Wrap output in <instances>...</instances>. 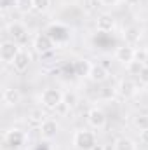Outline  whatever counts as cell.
Here are the masks:
<instances>
[{
    "instance_id": "ac0fdd59",
    "label": "cell",
    "mask_w": 148,
    "mask_h": 150,
    "mask_svg": "<svg viewBox=\"0 0 148 150\" xmlns=\"http://www.w3.org/2000/svg\"><path fill=\"white\" fill-rule=\"evenodd\" d=\"M147 67V63H141V61H138V59H132L131 63H127L125 65V70H127V74L129 75H134V77H140V74L143 72V68Z\"/></svg>"
},
{
    "instance_id": "4fadbf2b",
    "label": "cell",
    "mask_w": 148,
    "mask_h": 150,
    "mask_svg": "<svg viewBox=\"0 0 148 150\" xmlns=\"http://www.w3.org/2000/svg\"><path fill=\"white\" fill-rule=\"evenodd\" d=\"M87 77H89L92 82L101 84V82H105V80L108 79V70H106V67H103L101 63H98V65H92V67H91Z\"/></svg>"
},
{
    "instance_id": "4316f807",
    "label": "cell",
    "mask_w": 148,
    "mask_h": 150,
    "mask_svg": "<svg viewBox=\"0 0 148 150\" xmlns=\"http://www.w3.org/2000/svg\"><path fill=\"white\" fill-rule=\"evenodd\" d=\"M118 2H120V0H99V4H101L103 7H115Z\"/></svg>"
},
{
    "instance_id": "44dd1931",
    "label": "cell",
    "mask_w": 148,
    "mask_h": 150,
    "mask_svg": "<svg viewBox=\"0 0 148 150\" xmlns=\"http://www.w3.org/2000/svg\"><path fill=\"white\" fill-rule=\"evenodd\" d=\"M134 126L140 131L148 129V115H138V117H134Z\"/></svg>"
},
{
    "instance_id": "d4e9b609",
    "label": "cell",
    "mask_w": 148,
    "mask_h": 150,
    "mask_svg": "<svg viewBox=\"0 0 148 150\" xmlns=\"http://www.w3.org/2000/svg\"><path fill=\"white\" fill-rule=\"evenodd\" d=\"M138 79H140V82H141L143 86H148V67H145V68H143V72L140 74V77H138Z\"/></svg>"
},
{
    "instance_id": "7402d4cb",
    "label": "cell",
    "mask_w": 148,
    "mask_h": 150,
    "mask_svg": "<svg viewBox=\"0 0 148 150\" xmlns=\"http://www.w3.org/2000/svg\"><path fill=\"white\" fill-rule=\"evenodd\" d=\"M16 4V7L19 9V11H30V9H33V5H32V0H16L14 2Z\"/></svg>"
},
{
    "instance_id": "8992f818",
    "label": "cell",
    "mask_w": 148,
    "mask_h": 150,
    "mask_svg": "<svg viewBox=\"0 0 148 150\" xmlns=\"http://www.w3.org/2000/svg\"><path fill=\"white\" fill-rule=\"evenodd\" d=\"M106 113L103 112L101 108L98 107H92L89 112H87V124L92 127V129H103L106 126Z\"/></svg>"
},
{
    "instance_id": "3957f363",
    "label": "cell",
    "mask_w": 148,
    "mask_h": 150,
    "mask_svg": "<svg viewBox=\"0 0 148 150\" xmlns=\"http://www.w3.org/2000/svg\"><path fill=\"white\" fill-rule=\"evenodd\" d=\"M25 142H26V134L21 129H9L4 134V145L11 147V150H18L25 145Z\"/></svg>"
},
{
    "instance_id": "9a60e30c",
    "label": "cell",
    "mask_w": 148,
    "mask_h": 150,
    "mask_svg": "<svg viewBox=\"0 0 148 150\" xmlns=\"http://www.w3.org/2000/svg\"><path fill=\"white\" fill-rule=\"evenodd\" d=\"M141 37V32H140V28H136V26H127L125 30H124V38H125V44H129V45H134L138 40Z\"/></svg>"
},
{
    "instance_id": "5bb4252c",
    "label": "cell",
    "mask_w": 148,
    "mask_h": 150,
    "mask_svg": "<svg viewBox=\"0 0 148 150\" xmlns=\"http://www.w3.org/2000/svg\"><path fill=\"white\" fill-rule=\"evenodd\" d=\"M2 101H4L7 107H14V105H18V103L21 101V94H19V91L14 89V87H5V89L2 91Z\"/></svg>"
},
{
    "instance_id": "8fae6325",
    "label": "cell",
    "mask_w": 148,
    "mask_h": 150,
    "mask_svg": "<svg viewBox=\"0 0 148 150\" xmlns=\"http://www.w3.org/2000/svg\"><path fill=\"white\" fill-rule=\"evenodd\" d=\"M30 63H32V58H30V54L26 52V51H19L18 52V56L14 58V61H12V67H14V70L18 72V74H23V72H26L28 70V67H30Z\"/></svg>"
},
{
    "instance_id": "5b68a950",
    "label": "cell",
    "mask_w": 148,
    "mask_h": 150,
    "mask_svg": "<svg viewBox=\"0 0 148 150\" xmlns=\"http://www.w3.org/2000/svg\"><path fill=\"white\" fill-rule=\"evenodd\" d=\"M19 51L21 49H19V45L14 40H4L0 44V59L4 63H11L12 65V61H14V58L18 56Z\"/></svg>"
},
{
    "instance_id": "30bf717a",
    "label": "cell",
    "mask_w": 148,
    "mask_h": 150,
    "mask_svg": "<svg viewBox=\"0 0 148 150\" xmlns=\"http://www.w3.org/2000/svg\"><path fill=\"white\" fill-rule=\"evenodd\" d=\"M7 33L11 35V38H12L14 42H21V40H25V38H26L28 30H26V26H25L23 23L14 21V23H11V25L7 26Z\"/></svg>"
},
{
    "instance_id": "ba28073f",
    "label": "cell",
    "mask_w": 148,
    "mask_h": 150,
    "mask_svg": "<svg viewBox=\"0 0 148 150\" xmlns=\"http://www.w3.org/2000/svg\"><path fill=\"white\" fill-rule=\"evenodd\" d=\"M38 131H40L42 140H52V138H56V134H58V131H59V124H58L54 119H45V120L40 124Z\"/></svg>"
},
{
    "instance_id": "d6986e66",
    "label": "cell",
    "mask_w": 148,
    "mask_h": 150,
    "mask_svg": "<svg viewBox=\"0 0 148 150\" xmlns=\"http://www.w3.org/2000/svg\"><path fill=\"white\" fill-rule=\"evenodd\" d=\"M28 120H30L33 126H38V127H40V124L45 120V115H44V112H42L40 108H33V110L30 112V115H28Z\"/></svg>"
},
{
    "instance_id": "7a4b0ae2",
    "label": "cell",
    "mask_w": 148,
    "mask_h": 150,
    "mask_svg": "<svg viewBox=\"0 0 148 150\" xmlns=\"http://www.w3.org/2000/svg\"><path fill=\"white\" fill-rule=\"evenodd\" d=\"M73 145L77 150H92L96 143V134L87 129H78L73 134Z\"/></svg>"
},
{
    "instance_id": "ffe728a7",
    "label": "cell",
    "mask_w": 148,
    "mask_h": 150,
    "mask_svg": "<svg viewBox=\"0 0 148 150\" xmlns=\"http://www.w3.org/2000/svg\"><path fill=\"white\" fill-rule=\"evenodd\" d=\"M32 5H33V11H37V12H45L47 9H49V5H51V0H32Z\"/></svg>"
},
{
    "instance_id": "277c9868",
    "label": "cell",
    "mask_w": 148,
    "mask_h": 150,
    "mask_svg": "<svg viewBox=\"0 0 148 150\" xmlns=\"http://www.w3.org/2000/svg\"><path fill=\"white\" fill-rule=\"evenodd\" d=\"M33 47H35V51L38 54H49L56 47V42L47 32H44V33H38L37 37L33 38Z\"/></svg>"
},
{
    "instance_id": "9c48e42d",
    "label": "cell",
    "mask_w": 148,
    "mask_h": 150,
    "mask_svg": "<svg viewBox=\"0 0 148 150\" xmlns=\"http://www.w3.org/2000/svg\"><path fill=\"white\" fill-rule=\"evenodd\" d=\"M134 54H136V49L132 45H129V44H124V45L115 49V59L118 63H124V65L131 63L134 59Z\"/></svg>"
},
{
    "instance_id": "cb8c5ba5",
    "label": "cell",
    "mask_w": 148,
    "mask_h": 150,
    "mask_svg": "<svg viewBox=\"0 0 148 150\" xmlns=\"http://www.w3.org/2000/svg\"><path fill=\"white\" fill-rule=\"evenodd\" d=\"M75 101H77L75 94H65V98H63V103H65L66 107H73Z\"/></svg>"
},
{
    "instance_id": "6da1fadb",
    "label": "cell",
    "mask_w": 148,
    "mask_h": 150,
    "mask_svg": "<svg viewBox=\"0 0 148 150\" xmlns=\"http://www.w3.org/2000/svg\"><path fill=\"white\" fill-rule=\"evenodd\" d=\"M63 98H65V94H63L59 89H56V87H47V89H44L42 94H40V103H42V107L47 108V110H58V108L63 105Z\"/></svg>"
},
{
    "instance_id": "83f0119b",
    "label": "cell",
    "mask_w": 148,
    "mask_h": 150,
    "mask_svg": "<svg viewBox=\"0 0 148 150\" xmlns=\"http://www.w3.org/2000/svg\"><path fill=\"white\" fill-rule=\"evenodd\" d=\"M124 2H125L127 5H131V7H132V5H138V4H140V0H124Z\"/></svg>"
},
{
    "instance_id": "603a6c76",
    "label": "cell",
    "mask_w": 148,
    "mask_h": 150,
    "mask_svg": "<svg viewBox=\"0 0 148 150\" xmlns=\"http://www.w3.org/2000/svg\"><path fill=\"white\" fill-rule=\"evenodd\" d=\"M134 59H138V61H141V63H147L148 59V51L147 49H136V54H134Z\"/></svg>"
},
{
    "instance_id": "2e32d148",
    "label": "cell",
    "mask_w": 148,
    "mask_h": 150,
    "mask_svg": "<svg viewBox=\"0 0 148 150\" xmlns=\"http://www.w3.org/2000/svg\"><path fill=\"white\" fill-rule=\"evenodd\" d=\"M91 67H92V65H91L87 59H78V61L73 63V72H75V75H78V77H84V75H89Z\"/></svg>"
},
{
    "instance_id": "e0dca14e",
    "label": "cell",
    "mask_w": 148,
    "mask_h": 150,
    "mask_svg": "<svg viewBox=\"0 0 148 150\" xmlns=\"http://www.w3.org/2000/svg\"><path fill=\"white\" fill-rule=\"evenodd\" d=\"M113 150H136V145H134V142H132L131 138L122 136V138L115 140V143H113Z\"/></svg>"
},
{
    "instance_id": "52a82bcc",
    "label": "cell",
    "mask_w": 148,
    "mask_h": 150,
    "mask_svg": "<svg viewBox=\"0 0 148 150\" xmlns=\"http://www.w3.org/2000/svg\"><path fill=\"white\" fill-rule=\"evenodd\" d=\"M136 93H138V84L132 79H122L117 86V94L124 100H129V98L136 96Z\"/></svg>"
},
{
    "instance_id": "7c38bea8",
    "label": "cell",
    "mask_w": 148,
    "mask_h": 150,
    "mask_svg": "<svg viewBox=\"0 0 148 150\" xmlns=\"http://www.w3.org/2000/svg\"><path fill=\"white\" fill-rule=\"evenodd\" d=\"M96 28H98L99 32H103V33L111 32V30L115 28V18H113L111 14H108V12L99 14L98 19H96Z\"/></svg>"
},
{
    "instance_id": "484cf974",
    "label": "cell",
    "mask_w": 148,
    "mask_h": 150,
    "mask_svg": "<svg viewBox=\"0 0 148 150\" xmlns=\"http://www.w3.org/2000/svg\"><path fill=\"white\" fill-rule=\"evenodd\" d=\"M140 143H141V145H147V147H148V129L140 131Z\"/></svg>"
}]
</instances>
